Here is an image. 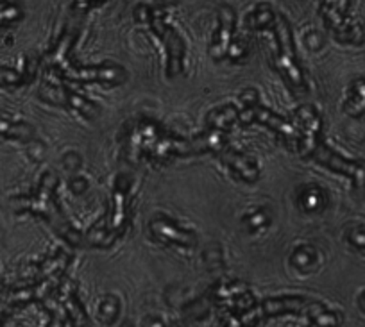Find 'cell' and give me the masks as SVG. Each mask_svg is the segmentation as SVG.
<instances>
[{
  "label": "cell",
  "mask_w": 365,
  "mask_h": 327,
  "mask_svg": "<svg viewBox=\"0 0 365 327\" xmlns=\"http://www.w3.org/2000/svg\"><path fill=\"white\" fill-rule=\"evenodd\" d=\"M297 128L296 152L304 161L319 165L351 182L354 192L365 195V161L351 160L333 149L324 136V118L314 104H301L294 111Z\"/></svg>",
  "instance_id": "6da1fadb"
},
{
  "label": "cell",
  "mask_w": 365,
  "mask_h": 327,
  "mask_svg": "<svg viewBox=\"0 0 365 327\" xmlns=\"http://www.w3.org/2000/svg\"><path fill=\"white\" fill-rule=\"evenodd\" d=\"M244 29L251 33H269L272 38V66L292 95L308 93L307 72L297 54L292 24L285 15L278 13L269 2H258L244 19Z\"/></svg>",
  "instance_id": "7a4b0ae2"
},
{
  "label": "cell",
  "mask_w": 365,
  "mask_h": 327,
  "mask_svg": "<svg viewBox=\"0 0 365 327\" xmlns=\"http://www.w3.org/2000/svg\"><path fill=\"white\" fill-rule=\"evenodd\" d=\"M120 145L129 163L149 161L153 165H167L181 157L197 156L192 140L178 135L153 117H136L124 124Z\"/></svg>",
  "instance_id": "3957f363"
},
{
  "label": "cell",
  "mask_w": 365,
  "mask_h": 327,
  "mask_svg": "<svg viewBox=\"0 0 365 327\" xmlns=\"http://www.w3.org/2000/svg\"><path fill=\"white\" fill-rule=\"evenodd\" d=\"M81 36V27L76 24H66L58 34L48 51L41 58L43 72L48 76L72 83L76 86L84 84H104L118 86L128 79V70L117 63H101V65H81L73 58L76 43Z\"/></svg>",
  "instance_id": "277c9868"
},
{
  "label": "cell",
  "mask_w": 365,
  "mask_h": 327,
  "mask_svg": "<svg viewBox=\"0 0 365 327\" xmlns=\"http://www.w3.org/2000/svg\"><path fill=\"white\" fill-rule=\"evenodd\" d=\"M135 20L160 43L165 58V73L168 79H175L185 73L187 66V41L172 26L167 9L153 4H138L135 8Z\"/></svg>",
  "instance_id": "5b68a950"
},
{
  "label": "cell",
  "mask_w": 365,
  "mask_h": 327,
  "mask_svg": "<svg viewBox=\"0 0 365 327\" xmlns=\"http://www.w3.org/2000/svg\"><path fill=\"white\" fill-rule=\"evenodd\" d=\"M192 143H194L197 156L212 154L238 181L252 185L259 179V167L255 157L247 156L244 150L237 149L231 143L230 133L224 131V129L205 124V129L192 138Z\"/></svg>",
  "instance_id": "8992f818"
},
{
  "label": "cell",
  "mask_w": 365,
  "mask_h": 327,
  "mask_svg": "<svg viewBox=\"0 0 365 327\" xmlns=\"http://www.w3.org/2000/svg\"><path fill=\"white\" fill-rule=\"evenodd\" d=\"M26 211L41 217L52 229L61 237L66 244L73 247H83L88 245L86 234L79 233V229L72 226L65 209L58 200V179L52 174H45L38 185L36 192L26 200Z\"/></svg>",
  "instance_id": "52a82bcc"
},
{
  "label": "cell",
  "mask_w": 365,
  "mask_h": 327,
  "mask_svg": "<svg viewBox=\"0 0 365 327\" xmlns=\"http://www.w3.org/2000/svg\"><path fill=\"white\" fill-rule=\"evenodd\" d=\"M304 316L308 322L315 326H339L340 315L333 311L324 302L314 301V299L301 297V295H279V297H269L256 304L245 318L269 320L278 316Z\"/></svg>",
  "instance_id": "ba28073f"
},
{
  "label": "cell",
  "mask_w": 365,
  "mask_h": 327,
  "mask_svg": "<svg viewBox=\"0 0 365 327\" xmlns=\"http://www.w3.org/2000/svg\"><path fill=\"white\" fill-rule=\"evenodd\" d=\"M238 125L247 128V125H262L272 133L283 145L289 150H296L297 145V128L294 118L282 117L274 109L263 104L256 88H245L238 95Z\"/></svg>",
  "instance_id": "9c48e42d"
},
{
  "label": "cell",
  "mask_w": 365,
  "mask_h": 327,
  "mask_svg": "<svg viewBox=\"0 0 365 327\" xmlns=\"http://www.w3.org/2000/svg\"><path fill=\"white\" fill-rule=\"evenodd\" d=\"M131 188V179L125 177V175H118L115 179L106 222H104L103 229L86 233L88 245H91V247H110L128 233L133 220Z\"/></svg>",
  "instance_id": "30bf717a"
},
{
  "label": "cell",
  "mask_w": 365,
  "mask_h": 327,
  "mask_svg": "<svg viewBox=\"0 0 365 327\" xmlns=\"http://www.w3.org/2000/svg\"><path fill=\"white\" fill-rule=\"evenodd\" d=\"M319 16L336 43L349 47L365 43L364 27L353 16V0H319Z\"/></svg>",
  "instance_id": "8fae6325"
},
{
  "label": "cell",
  "mask_w": 365,
  "mask_h": 327,
  "mask_svg": "<svg viewBox=\"0 0 365 327\" xmlns=\"http://www.w3.org/2000/svg\"><path fill=\"white\" fill-rule=\"evenodd\" d=\"M210 56L213 61L242 63L247 59L249 47L238 36V19L231 6H220L217 11V26L210 40Z\"/></svg>",
  "instance_id": "7c38bea8"
},
{
  "label": "cell",
  "mask_w": 365,
  "mask_h": 327,
  "mask_svg": "<svg viewBox=\"0 0 365 327\" xmlns=\"http://www.w3.org/2000/svg\"><path fill=\"white\" fill-rule=\"evenodd\" d=\"M79 86L72 83H66V81L59 79V77L48 76L45 73V81L41 84L40 97L43 98L48 104L61 105V108L70 109L73 113L81 115L83 118H88V120H93L96 117H99L101 108L91 102L90 98L84 93H81L77 90Z\"/></svg>",
  "instance_id": "4fadbf2b"
},
{
  "label": "cell",
  "mask_w": 365,
  "mask_h": 327,
  "mask_svg": "<svg viewBox=\"0 0 365 327\" xmlns=\"http://www.w3.org/2000/svg\"><path fill=\"white\" fill-rule=\"evenodd\" d=\"M149 233L153 240L178 249H194L199 244L197 234L188 227H182L178 220L167 214H156L149 220Z\"/></svg>",
  "instance_id": "5bb4252c"
},
{
  "label": "cell",
  "mask_w": 365,
  "mask_h": 327,
  "mask_svg": "<svg viewBox=\"0 0 365 327\" xmlns=\"http://www.w3.org/2000/svg\"><path fill=\"white\" fill-rule=\"evenodd\" d=\"M296 204L303 213L321 214L329 204L328 192L321 185H315V182L301 185L296 192Z\"/></svg>",
  "instance_id": "9a60e30c"
},
{
  "label": "cell",
  "mask_w": 365,
  "mask_h": 327,
  "mask_svg": "<svg viewBox=\"0 0 365 327\" xmlns=\"http://www.w3.org/2000/svg\"><path fill=\"white\" fill-rule=\"evenodd\" d=\"M342 111L349 118L365 122V77L351 81L342 102Z\"/></svg>",
  "instance_id": "2e32d148"
},
{
  "label": "cell",
  "mask_w": 365,
  "mask_h": 327,
  "mask_svg": "<svg viewBox=\"0 0 365 327\" xmlns=\"http://www.w3.org/2000/svg\"><path fill=\"white\" fill-rule=\"evenodd\" d=\"M321 263V252L312 244H299L290 254V266L301 276H308L314 272Z\"/></svg>",
  "instance_id": "e0dca14e"
},
{
  "label": "cell",
  "mask_w": 365,
  "mask_h": 327,
  "mask_svg": "<svg viewBox=\"0 0 365 327\" xmlns=\"http://www.w3.org/2000/svg\"><path fill=\"white\" fill-rule=\"evenodd\" d=\"M0 135H4L6 138L29 142L34 136V129L27 122L15 120L9 115H0Z\"/></svg>",
  "instance_id": "ac0fdd59"
},
{
  "label": "cell",
  "mask_w": 365,
  "mask_h": 327,
  "mask_svg": "<svg viewBox=\"0 0 365 327\" xmlns=\"http://www.w3.org/2000/svg\"><path fill=\"white\" fill-rule=\"evenodd\" d=\"M242 224L251 234L259 233V231H265L270 226V214L267 213L265 207H255V209L247 211L244 214Z\"/></svg>",
  "instance_id": "d6986e66"
},
{
  "label": "cell",
  "mask_w": 365,
  "mask_h": 327,
  "mask_svg": "<svg viewBox=\"0 0 365 327\" xmlns=\"http://www.w3.org/2000/svg\"><path fill=\"white\" fill-rule=\"evenodd\" d=\"M120 315V301L113 295H106L97 306V318L103 323H113Z\"/></svg>",
  "instance_id": "ffe728a7"
},
{
  "label": "cell",
  "mask_w": 365,
  "mask_h": 327,
  "mask_svg": "<svg viewBox=\"0 0 365 327\" xmlns=\"http://www.w3.org/2000/svg\"><path fill=\"white\" fill-rule=\"evenodd\" d=\"M108 2H110V0H68V6L70 13H72L76 19H83L88 13H91L93 9L103 8Z\"/></svg>",
  "instance_id": "44dd1931"
},
{
  "label": "cell",
  "mask_w": 365,
  "mask_h": 327,
  "mask_svg": "<svg viewBox=\"0 0 365 327\" xmlns=\"http://www.w3.org/2000/svg\"><path fill=\"white\" fill-rule=\"evenodd\" d=\"M22 19V9L20 6L11 4L8 0H0V27L9 26Z\"/></svg>",
  "instance_id": "7402d4cb"
},
{
  "label": "cell",
  "mask_w": 365,
  "mask_h": 327,
  "mask_svg": "<svg viewBox=\"0 0 365 327\" xmlns=\"http://www.w3.org/2000/svg\"><path fill=\"white\" fill-rule=\"evenodd\" d=\"M346 242L356 251L365 252V226H353L346 231Z\"/></svg>",
  "instance_id": "603a6c76"
},
{
  "label": "cell",
  "mask_w": 365,
  "mask_h": 327,
  "mask_svg": "<svg viewBox=\"0 0 365 327\" xmlns=\"http://www.w3.org/2000/svg\"><path fill=\"white\" fill-rule=\"evenodd\" d=\"M70 190H72L73 193H84L88 188V181L84 177H81V175H76V177L70 179Z\"/></svg>",
  "instance_id": "cb8c5ba5"
},
{
  "label": "cell",
  "mask_w": 365,
  "mask_h": 327,
  "mask_svg": "<svg viewBox=\"0 0 365 327\" xmlns=\"http://www.w3.org/2000/svg\"><path fill=\"white\" fill-rule=\"evenodd\" d=\"M358 308L365 313V290L358 295Z\"/></svg>",
  "instance_id": "d4e9b609"
}]
</instances>
